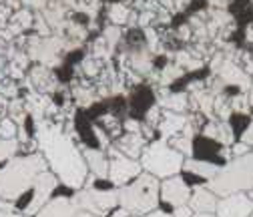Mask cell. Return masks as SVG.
Instances as JSON below:
<instances>
[{
	"instance_id": "44dd1931",
	"label": "cell",
	"mask_w": 253,
	"mask_h": 217,
	"mask_svg": "<svg viewBox=\"0 0 253 217\" xmlns=\"http://www.w3.org/2000/svg\"><path fill=\"white\" fill-rule=\"evenodd\" d=\"M0 217H28V215H18V213H12L10 209H0Z\"/></svg>"
},
{
	"instance_id": "cb8c5ba5",
	"label": "cell",
	"mask_w": 253,
	"mask_h": 217,
	"mask_svg": "<svg viewBox=\"0 0 253 217\" xmlns=\"http://www.w3.org/2000/svg\"><path fill=\"white\" fill-rule=\"evenodd\" d=\"M247 195H249V197H251V199H253V187H251V189H249V193H247Z\"/></svg>"
},
{
	"instance_id": "7a4b0ae2",
	"label": "cell",
	"mask_w": 253,
	"mask_h": 217,
	"mask_svg": "<svg viewBox=\"0 0 253 217\" xmlns=\"http://www.w3.org/2000/svg\"><path fill=\"white\" fill-rule=\"evenodd\" d=\"M46 171V161L41 155H30L22 159H12L0 167V197L16 201L30 191L39 173Z\"/></svg>"
},
{
	"instance_id": "d6986e66",
	"label": "cell",
	"mask_w": 253,
	"mask_h": 217,
	"mask_svg": "<svg viewBox=\"0 0 253 217\" xmlns=\"http://www.w3.org/2000/svg\"><path fill=\"white\" fill-rule=\"evenodd\" d=\"M193 215V209L189 205H179L173 209V217H191Z\"/></svg>"
},
{
	"instance_id": "6da1fadb",
	"label": "cell",
	"mask_w": 253,
	"mask_h": 217,
	"mask_svg": "<svg viewBox=\"0 0 253 217\" xmlns=\"http://www.w3.org/2000/svg\"><path fill=\"white\" fill-rule=\"evenodd\" d=\"M37 137L41 143V149L44 157L56 177L71 189H81L84 181L88 167L84 163L83 153L77 149V145L62 133L58 127L41 125L37 129Z\"/></svg>"
},
{
	"instance_id": "7402d4cb",
	"label": "cell",
	"mask_w": 253,
	"mask_h": 217,
	"mask_svg": "<svg viewBox=\"0 0 253 217\" xmlns=\"http://www.w3.org/2000/svg\"><path fill=\"white\" fill-rule=\"evenodd\" d=\"M191 217H217L215 213H195V215H191Z\"/></svg>"
},
{
	"instance_id": "ac0fdd59",
	"label": "cell",
	"mask_w": 253,
	"mask_h": 217,
	"mask_svg": "<svg viewBox=\"0 0 253 217\" xmlns=\"http://www.w3.org/2000/svg\"><path fill=\"white\" fill-rule=\"evenodd\" d=\"M251 149H249V145L245 143V141H241V143H235V145H231V153L235 155V157H241V155H247Z\"/></svg>"
},
{
	"instance_id": "d4e9b609",
	"label": "cell",
	"mask_w": 253,
	"mask_h": 217,
	"mask_svg": "<svg viewBox=\"0 0 253 217\" xmlns=\"http://www.w3.org/2000/svg\"><path fill=\"white\" fill-rule=\"evenodd\" d=\"M249 217H253V211H251V213H249Z\"/></svg>"
},
{
	"instance_id": "ffe728a7",
	"label": "cell",
	"mask_w": 253,
	"mask_h": 217,
	"mask_svg": "<svg viewBox=\"0 0 253 217\" xmlns=\"http://www.w3.org/2000/svg\"><path fill=\"white\" fill-rule=\"evenodd\" d=\"M141 217H173V215H169V213H165L161 209H153V211H149V213H145Z\"/></svg>"
},
{
	"instance_id": "8992f818",
	"label": "cell",
	"mask_w": 253,
	"mask_h": 217,
	"mask_svg": "<svg viewBox=\"0 0 253 217\" xmlns=\"http://www.w3.org/2000/svg\"><path fill=\"white\" fill-rule=\"evenodd\" d=\"M143 167L137 159H131L123 155L121 151L115 153V157L109 159V173H107V179L115 185V187H123L129 181H133L137 175H141Z\"/></svg>"
},
{
	"instance_id": "30bf717a",
	"label": "cell",
	"mask_w": 253,
	"mask_h": 217,
	"mask_svg": "<svg viewBox=\"0 0 253 217\" xmlns=\"http://www.w3.org/2000/svg\"><path fill=\"white\" fill-rule=\"evenodd\" d=\"M37 217H81V209L69 197H56L48 201L37 213Z\"/></svg>"
},
{
	"instance_id": "e0dca14e",
	"label": "cell",
	"mask_w": 253,
	"mask_h": 217,
	"mask_svg": "<svg viewBox=\"0 0 253 217\" xmlns=\"http://www.w3.org/2000/svg\"><path fill=\"white\" fill-rule=\"evenodd\" d=\"M16 135V125L10 119H4L0 123V139H14Z\"/></svg>"
},
{
	"instance_id": "3957f363",
	"label": "cell",
	"mask_w": 253,
	"mask_h": 217,
	"mask_svg": "<svg viewBox=\"0 0 253 217\" xmlns=\"http://www.w3.org/2000/svg\"><path fill=\"white\" fill-rule=\"evenodd\" d=\"M159 177L141 173L119 189V205L126 215H145L159 205Z\"/></svg>"
},
{
	"instance_id": "8fae6325",
	"label": "cell",
	"mask_w": 253,
	"mask_h": 217,
	"mask_svg": "<svg viewBox=\"0 0 253 217\" xmlns=\"http://www.w3.org/2000/svg\"><path fill=\"white\" fill-rule=\"evenodd\" d=\"M217 201V195L209 187H197L189 197V207L195 213H215Z\"/></svg>"
},
{
	"instance_id": "277c9868",
	"label": "cell",
	"mask_w": 253,
	"mask_h": 217,
	"mask_svg": "<svg viewBox=\"0 0 253 217\" xmlns=\"http://www.w3.org/2000/svg\"><path fill=\"white\" fill-rule=\"evenodd\" d=\"M207 187L215 195H229L239 191H249L253 187V151L235 157L231 163L223 165L215 177L207 181Z\"/></svg>"
},
{
	"instance_id": "2e32d148",
	"label": "cell",
	"mask_w": 253,
	"mask_h": 217,
	"mask_svg": "<svg viewBox=\"0 0 253 217\" xmlns=\"http://www.w3.org/2000/svg\"><path fill=\"white\" fill-rule=\"evenodd\" d=\"M159 107H163L165 111H173V113H183L187 109V97L177 92V95H169L165 99L159 101Z\"/></svg>"
},
{
	"instance_id": "4fadbf2b",
	"label": "cell",
	"mask_w": 253,
	"mask_h": 217,
	"mask_svg": "<svg viewBox=\"0 0 253 217\" xmlns=\"http://www.w3.org/2000/svg\"><path fill=\"white\" fill-rule=\"evenodd\" d=\"M219 169H221V165H217L213 161H205V159H191V157H189L183 163V171L191 173L193 177H199L201 181H209L211 177L217 175Z\"/></svg>"
},
{
	"instance_id": "5b68a950",
	"label": "cell",
	"mask_w": 253,
	"mask_h": 217,
	"mask_svg": "<svg viewBox=\"0 0 253 217\" xmlns=\"http://www.w3.org/2000/svg\"><path fill=\"white\" fill-rule=\"evenodd\" d=\"M141 167L155 177H173L183 169L185 155L173 149L165 139L147 145L141 153Z\"/></svg>"
},
{
	"instance_id": "603a6c76",
	"label": "cell",
	"mask_w": 253,
	"mask_h": 217,
	"mask_svg": "<svg viewBox=\"0 0 253 217\" xmlns=\"http://www.w3.org/2000/svg\"><path fill=\"white\" fill-rule=\"evenodd\" d=\"M125 215H126V213H125L123 209H119V211H117V213H113L111 217H125Z\"/></svg>"
},
{
	"instance_id": "52a82bcc",
	"label": "cell",
	"mask_w": 253,
	"mask_h": 217,
	"mask_svg": "<svg viewBox=\"0 0 253 217\" xmlns=\"http://www.w3.org/2000/svg\"><path fill=\"white\" fill-rule=\"evenodd\" d=\"M56 189V177L48 171H42L37 175L35 183H33V197H30L26 209H24V215H30V213H39L50 199V195L54 193Z\"/></svg>"
},
{
	"instance_id": "9c48e42d",
	"label": "cell",
	"mask_w": 253,
	"mask_h": 217,
	"mask_svg": "<svg viewBox=\"0 0 253 217\" xmlns=\"http://www.w3.org/2000/svg\"><path fill=\"white\" fill-rule=\"evenodd\" d=\"M161 199L171 205V207H179V205H187L189 203V197H191V189L183 177L179 175H173V177H167L163 183H161Z\"/></svg>"
},
{
	"instance_id": "7c38bea8",
	"label": "cell",
	"mask_w": 253,
	"mask_h": 217,
	"mask_svg": "<svg viewBox=\"0 0 253 217\" xmlns=\"http://www.w3.org/2000/svg\"><path fill=\"white\" fill-rule=\"evenodd\" d=\"M145 139H143V133H129L126 131L119 141H117V151H121L123 155L131 159H137L141 157V153L145 149Z\"/></svg>"
},
{
	"instance_id": "5bb4252c",
	"label": "cell",
	"mask_w": 253,
	"mask_h": 217,
	"mask_svg": "<svg viewBox=\"0 0 253 217\" xmlns=\"http://www.w3.org/2000/svg\"><path fill=\"white\" fill-rule=\"evenodd\" d=\"M83 157H84V163L86 167L97 175L99 179H107V173H109V159L105 157V153L101 149H84L83 151Z\"/></svg>"
},
{
	"instance_id": "9a60e30c",
	"label": "cell",
	"mask_w": 253,
	"mask_h": 217,
	"mask_svg": "<svg viewBox=\"0 0 253 217\" xmlns=\"http://www.w3.org/2000/svg\"><path fill=\"white\" fill-rule=\"evenodd\" d=\"M107 14H109L111 24H115V26H123V24L129 22V18H133V16H135V12L131 10V6L126 4V2H123V0L111 2V4H109V8H107Z\"/></svg>"
},
{
	"instance_id": "ba28073f",
	"label": "cell",
	"mask_w": 253,
	"mask_h": 217,
	"mask_svg": "<svg viewBox=\"0 0 253 217\" xmlns=\"http://www.w3.org/2000/svg\"><path fill=\"white\" fill-rule=\"evenodd\" d=\"M217 217H249L253 211V199L239 191V193H229L223 195L217 201Z\"/></svg>"
}]
</instances>
